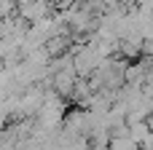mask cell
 Wrapping results in <instances>:
<instances>
[{
  "label": "cell",
  "instance_id": "1",
  "mask_svg": "<svg viewBox=\"0 0 153 150\" xmlns=\"http://www.w3.org/2000/svg\"><path fill=\"white\" fill-rule=\"evenodd\" d=\"M51 11H54L51 0H19L16 3V16L24 19L27 24H35V21L51 16Z\"/></svg>",
  "mask_w": 153,
  "mask_h": 150
},
{
  "label": "cell",
  "instance_id": "3",
  "mask_svg": "<svg viewBox=\"0 0 153 150\" xmlns=\"http://www.w3.org/2000/svg\"><path fill=\"white\" fill-rule=\"evenodd\" d=\"M78 3H91V0H78Z\"/></svg>",
  "mask_w": 153,
  "mask_h": 150
},
{
  "label": "cell",
  "instance_id": "2",
  "mask_svg": "<svg viewBox=\"0 0 153 150\" xmlns=\"http://www.w3.org/2000/svg\"><path fill=\"white\" fill-rule=\"evenodd\" d=\"M51 3H54V8H56V11H65V8H70L75 0H51Z\"/></svg>",
  "mask_w": 153,
  "mask_h": 150
}]
</instances>
